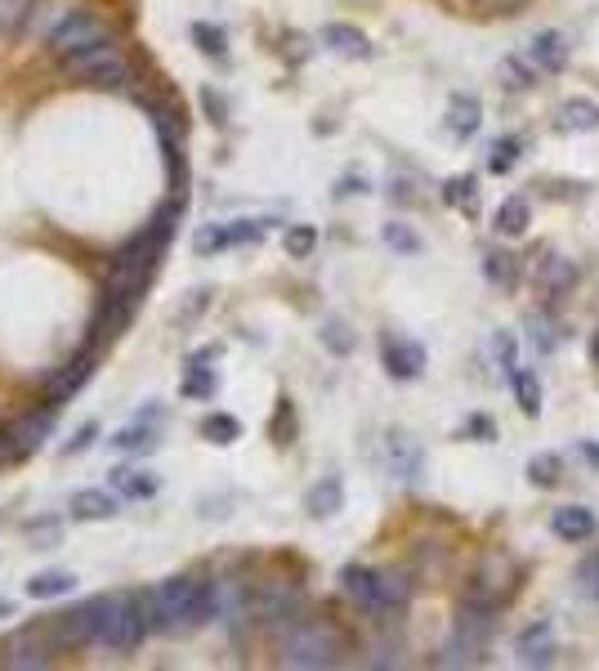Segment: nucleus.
I'll use <instances>...</instances> for the list:
<instances>
[{
	"instance_id": "obj_1",
	"label": "nucleus",
	"mask_w": 599,
	"mask_h": 671,
	"mask_svg": "<svg viewBox=\"0 0 599 671\" xmlns=\"http://www.w3.org/2000/svg\"><path fill=\"white\" fill-rule=\"evenodd\" d=\"M215 618V582L197 578H166L153 595H148V622L162 636H179V631H197Z\"/></svg>"
},
{
	"instance_id": "obj_2",
	"label": "nucleus",
	"mask_w": 599,
	"mask_h": 671,
	"mask_svg": "<svg viewBox=\"0 0 599 671\" xmlns=\"http://www.w3.org/2000/svg\"><path fill=\"white\" fill-rule=\"evenodd\" d=\"M493 618L497 613H483V609H470L461 605V618L447 631V641L438 649V667H479L488 658V645H493Z\"/></svg>"
},
{
	"instance_id": "obj_3",
	"label": "nucleus",
	"mask_w": 599,
	"mask_h": 671,
	"mask_svg": "<svg viewBox=\"0 0 599 671\" xmlns=\"http://www.w3.org/2000/svg\"><path fill=\"white\" fill-rule=\"evenodd\" d=\"M63 67L72 72V77H81L90 86H107V90H117V86H135V63L126 59V50L112 41H99L90 50H77V54H67Z\"/></svg>"
},
{
	"instance_id": "obj_4",
	"label": "nucleus",
	"mask_w": 599,
	"mask_h": 671,
	"mask_svg": "<svg viewBox=\"0 0 599 671\" xmlns=\"http://www.w3.org/2000/svg\"><path fill=\"white\" fill-rule=\"evenodd\" d=\"M335 662H341V641H335L331 626H322V622H300L282 636V667L322 671Z\"/></svg>"
},
{
	"instance_id": "obj_5",
	"label": "nucleus",
	"mask_w": 599,
	"mask_h": 671,
	"mask_svg": "<svg viewBox=\"0 0 599 671\" xmlns=\"http://www.w3.org/2000/svg\"><path fill=\"white\" fill-rule=\"evenodd\" d=\"M148 631H153V622H148V609H139L135 595H122V600L112 595L103 631H99V645L112 649V654H135L143 645Z\"/></svg>"
},
{
	"instance_id": "obj_6",
	"label": "nucleus",
	"mask_w": 599,
	"mask_h": 671,
	"mask_svg": "<svg viewBox=\"0 0 599 671\" xmlns=\"http://www.w3.org/2000/svg\"><path fill=\"white\" fill-rule=\"evenodd\" d=\"M269 233V219H229V224H206L193 233V251L197 255H219L233 246H251Z\"/></svg>"
},
{
	"instance_id": "obj_7",
	"label": "nucleus",
	"mask_w": 599,
	"mask_h": 671,
	"mask_svg": "<svg viewBox=\"0 0 599 671\" xmlns=\"http://www.w3.org/2000/svg\"><path fill=\"white\" fill-rule=\"evenodd\" d=\"M107 36H112V31H107L94 14L72 10V14H63V18L50 27V50H54L59 59H67V54H77V50H90V46L107 41Z\"/></svg>"
},
{
	"instance_id": "obj_8",
	"label": "nucleus",
	"mask_w": 599,
	"mask_h": 671,
	"mask_svg": "<svg viewBox=\"0 0 599 671\" xmlns=\"http://www.w3.org/2000/svg\"><path fill=\"white\" fill-rule=\"evenodd\" d=\"M107 600H112V595H94V600L67 609L54 622L59 641H67V645H99V631H103V618H107Z\"/></svg>"
},
{
	"instance_id": "obj_9",
	"label": "nucleus",
	"mask_w": 599,
	"mask_h": 671,
	"mask_svg": "<svg viewBox=\"0 0 599 671\" xmlns=\"http://www.w3.org/2000/svg\"><path fill=\"white\" fill-rule=\"evenodd\" d=\"M381 461H385V470H390L398 483L421 479V470H425L421 443L411 439L407 430H385V439H381Z\"/></svg>"
},
{
	"instance_id": "obj_10",
	"label": "nucleus",
	"mask_w": 599,
	"mask_h": 671,
	"mask_svg": "<svg viewBox=\"0 0 599 671\" xmlns=\"http://www.w3.org/2000/svg\"><path fill=\"white\" fill-rule=\"evenodd\" d=\"M54 426H59V407L54 403L41 407V413H27V417L10 421L5 430H10V443H14V461L41 453V447L50 443V434H54Z\"/></svg>"
},
{
	"instance_id": "obj_11",
	"label": "nucleus",
	"mask_w": 599,
	"mask_h": 671,
	"mask_svg": "<svg viewBox=\"0 0 599 671\" xmlns=\"http://www.w3.org/2000/svg\"><path fill=\"white\" fill-rule=\"evenodd\" d=\"M381 363L394 381H417L425 371V345L407 336H381Z\"/></svg>"
},
{
	"instance_id": "obj_12",
	"label": "nucleus",
	"mask_w": 599,
	"mask_h": 671,
	"mask_svg": "<svg viewBox=\"0 0 599 671\" xmlns=\"http://www.w3.org/2000/svg\"><path fill=\"white\" fill-rule=\"evenodd\" d=\"M94 363H99V350H94V345L81 350L72 363H63V367L54 371V377H50V385H46V398H50L54 407H63L77 390H86V381L94 377Z\"/></svg>"
},
{
	"instance_id": "obj_13",
	"label": "nucleus",
	"mask_w": 599,
	"mask_h": 671,
	"mask_svg": "<svg viewBox=\"0 0 599 671\" xmlns=\"http://www.w3.org/2000/svg\"><path fill=\"white\" fill-rule=\"evenodd\" d=\"M514 654H519L523 667H550L555 654H559V636H555L550 618H533L528 626H523L519 641H514Z\"/></svg>"
},
{
	"instance_id": "obj_14",
	"label": "nucleus",
	"mask_w": 599,
	"mask_h": 671,
	"mask_svg": "<svg viewBox=\"0 0 599 671\" xmlns=\"http://www.w3.org/2000/svg\"><path fill=\"white\" fill-rule=\"evenodd\" d=\"M50 658H54V641L41 636V631H14L5 641V667L36 671V667H50Z\"/></svg>"
},
{
	"instance_id": "obj_15",
	"label": "nucleus",
	"mask_w": 599,
	"mask_h": 671,
	"mask_svg": "<svg viewBox=\"0 0 599 671\" xmlns=\"http://www.w3.org/2000/svg\"><path fill=\"white\" fill-rule=\"evenodd\" d=\"M341 591L367 613H381V569H367V565H345L341 569Z\"/></svg>"
},
{
	"instance_id": "obj_16",
	"label": "nucleus",
	"mask_w": 599,
	"mask_h": 671,
	"mask_svg": "<svg viewBox=\"0 0 599 671\" xmlns=\"http://www.w3.org/2000/svg\"><path fill=\"white\" fill-rule=\"evenodd\" d=\"M533 278H537L541 295H569V291L577 287V265H573L569 255H559V251H546V255L537 259Z\"/></svg>"
},
{
	"instance_id": "obj_17",
	"label": "nucleus",
	"mask_w": 599,
	"mask_h": 671,
	"mask_svg": "<svg viewBox=\"0 0 599 671\" xmlns=\"http://www.w3.org/2000/svg\"><path fill=\"white\" fill-rule=\"evenodd\" d=\"M107 489L122 502H153L162 493V479L153 470H135V466H117L107 474Z\"/></svg>"
},
{
	"instance_id": "obj_18",
	"label": "nucleus",
	"mask_w": 599,
	"mask_h": 671,
	"mask_svg": "<svg viewBox=\"0 0 599 671\" xmlns=\"http://www.w3.org/2000/svg\"><path fill=\"white\" fill-rule=\"evenodd\" d=\"M523 54L537 63V72H564L569 67V36L559 31V27H546V31L533 36Z\"/></svg>"
},
{
	"instance_id": "obj_19",
	"label": "nucleus",
	"mask_w": 599,
	"mask_h": 671,
	"mask_svg": "<svg viewBox=\"0 0 599 671\" xmlns=\"http://www.w3.org/2000/svg\"><path fill=\"white\" fill-rule=\"evenodd\" d=\"M555 130L559 135H590V130H599V103L582 99V94L564 99L555 107Z\"/></svg>"
},
{
	"instance_id": "obj_20",
	"label": "nucleus",
	"mask_w": 599,
	"mask_h": 671,
	"mask_svg": "<svg viewBox=\"0 0 599 671\" xmlns=\"http://www.w3.org/2000/svg\"><path fill=\"white\" fill-rule=\"evenodd\" d=\"M72 519H86V524H103V519H112L122 510V497L112 493V489H81V493H72L67 502Z\"/></svg>"
},
{
	"instance_id": "obj_21",
	"label": "nucleus",
	"mask_w": 599,
	"mask_h": 671,
	"mask_svg": "<svg viewBox=\"0 0 599 671\" xmlns=\"http://www.w3.org/2000/svg\"><path fill=\"white\" fill-rule=\"evenodd\" d=\"M157 421H162V417H157ZM157 421H153V413H143L135 426L117 430V434H112V453H122V457H143V453H153V447L162 443Z\"/></svg>"
},
{
	"instance_id": "obj_22",
	"label": "nucleus",
	"mask_w": 599,
	"mask_h": 671,
	"mask_svg": "<svg viewBox=\"0 0 599 671\" xmlns=\"http://www.w3.org/2000/svg\"><path fill=\"white\" fill-rule=\"evenodd\" d=\"M322 46L331 50V54H341V59H358V63H367L371 54V41H367V31H358L354 23H327L322 27Z\"/></svg>"
},
{
	"instance_id": "obj_23",
	"label": "nucleus",
	"mask_w": 599,
	"mask_h": 671,
	"mask_svg": "<svg viewBox=\"0 0 599 671\" xmlns=\"http://www.w3.org/2000/svg\"><path fill=\"white\" fill-rule=\"evenodd\" d=\"M215 354H219V350H215V345H206V350H197V354L189 358V371H183V385H179V394H183V398H193V403L215 398L219 381H215V371L206 367Z\"/></svg>"
},
{
	"instance_id": "obj_24",
	"label": "nucleus",
	"mask_w": 599,
	"mask_h": 671,
	"mask_svg": "<svg viewBox=\"0 0 599 671\" xmlns=\"http://www.w3.org/2000/svg\"><path fill=\"white\" fill-rule=\"evenodd\" d=\"M341 506H345V483H341V474H322L314 489L305 493V510H309L314 519L341 515Z\"/></svg>"
},
{
	"instance_id": "obj_25",
	"label": "nucleus",
	"mask_w": 599,
	"mask_h": 671,
	"mask_svg": "<svg viewBox=\"0 0 599 671\" xmlns=\"http://www.w3.org/2000/svg\"><path fill=\"white\" fill-rule=\"evenodd\" d=\"M550 529L564 542H590L599 524H595V510H586V506H559L550 515Z\"/></svg>"
},
{
	"instance_id": "obj_26",
	"label": "nucleus",
	"mask_w": 599,
	"mask_h": 671,
	"mask_svg": "<svg viewBox=\"0 0 599 671\" xmlns=\"http://www.w3.org/2000/svg\"><path fill=\"white\" fill-rule=\"evenodd\" d=\"M537 63L528 59V54H506L501 63H497V81L510 90V94H519V90H533L537 86Z\"/></svg>"
},
{
	"instance_id": "obj_27",
	"label": "nucleus",
	"mask_w": 599,
	"mask_h": 671,
	"mask_svg": "<svg viewBox=\"0 0 599 671\" xmlns=\"http://www.w3.org/2000/svg\"><path fill=\"white\" fill-rule=\"evenodd\" d=\"M479 117H483V107H479V99L474 94H453L447 99V130H453L457 139H470L474 130H479Z\"/></svg>"
},
{
	"instance_id": "obj_28",
	"label": "nucleus",
	"mask_w": 599,
	"mask_h": 671,
	"mask_svg": "<svg viewBox=\"0 0 599 671\" xmlns=\"http://www.w3.org/2000/svg\"><path fill=\"white\" fill-rule=\"evenodd\" d=\"M72 591H77V573H67V569H50V573L27 578L31 600H59V595H72Z\"/></svg>"
},
{
	"instance_id": "obj_29",
	"label": "nucleus",
	"mask_w": 599,
	"mask_h": 671,
	"mask_svg": "<svg viewBox=\"0 0 599 671\" xmlns=\"http://www.w3.org/2000/svg\"><path fill=\"white\" fill-rule=\"evenodd\" d=\"M197 434H202L206 443H215V447H233V443L242 439V421H238L233 413H206L202 426H197Z\"/></svg>"
},
{
	"instance_id": "obj_30",
	"label": "nucleus",
	"mask_w": 599,
	"mask_h": 671,
	"mask_svg": "<svg viewBox=\"0 0 599 671\" xmlns=\"http://www.w3.org/2000/svg\"><path fill=\"white\" fill-rule=\"evenodd\" d=\"M528 219H533V206L514 193V198H506V202L497 206V233H506V238H523Z\"/></svg>"
},
{
	"instance_id": "obj_31",
	"label": "nucleus",
	"mask_w": 599,
	"mask_h": 671,
	"mask_svg": "<svg viewBox=\"0 0 599 671\" xmlns=\"http://www.w3.org/2000/svg\"><path fill=\"white\" fill-rule=\"evenodd\" d=\"M510 385H514V398H519V407H523V417H541V381L533 377V371L514 367V371H510Z\"/></svg>"
},
{
	"instance_id": "obj_32",
	"label": "nucleus",
	"mask_w": 599,
	"mask_h": 671,
	"mask_svg": "<svg viewBox=\"0 0 599 671\" xmlns=\"http://www.w3.org/2000/svg\"><path fill=\"white\" fill-rule=\"evenodd\" d=\"M483 278H488L493 287H501V291H510V287L519 282L514 255H506V251H488V255H483Z\"/></svg>"
},
{
	"instance_id": "obj_33",
	"label": "nucleus",
	"mask_w": 599,
	"mask_h": 671,
	"mask_svg": "<svg viewBox=\"0 0 599 671\" xmlns=\"http://www.w3.org/2000/svg\"><path fill=\"white\" fill-rule=\"evenodd\" d=\"M407 595H411L407 573H398V569H381V613L403 609V605H407Z\"/></svg>"
},
{
	"instance_id": "obj_34",
	"label": "nucleus",
	"mask_w": 599,
	"mask_h": 671,
	"mask_svg": "<svg viewBox=\"0 0 599 671\" xmlns=\"http://www.w3.org/2000/svg\"><path fill=\"white\" fill-rule=\"evenodd\" d=\"M189 36H193V46H197L206 59H224V46H229V36H224V27H215V23L197 18V23L189 27Z\"/></svg>"
},
{
	"instance_id": "obj_35",
	"label": "nucleus",
	"mask_w": 599,
	"mask_h": 671,
	"mask_svg": "<svg viewBox=\"0 0 599 671\" xmlns=\"http://www.w3.org/2000/svg\"><path fill=\"white\" fill-rule=\"evenodd\" d=\"M282 246H286L291 259H309L314 246H318V229H314V224H291L286 238H282Z\"/></svg>"
},
{
	"instance_id": "obj_36",
	"label": "nucleus",
	"mask_w": 599,
	"mask_h": 671,
	"mask_svg": "<svg viewBox=\"0 0 599 671\" xmlns=\"http://www.w3.org/2000/svg\"><path fill=\"white\" fill-rule=\"evenodd\" d=\"M528 474H533L537 489H555V483L564 479V461H559V453H537L528 461Z\"/></svg>"
},
{
	"instance_id": "obj_37",
	"label": "nucleus",
	"mask_w": 599,
	"mask_h": 671,
	"mask_svg": "<svg viewBox=\"0 0 599 671\" xmlns=\"http://www.w3.org/2000/svg\"><path fill=\"white\" fill-rule=\"evenodd\" d=\"M59 537H63V519H31L27 524V542H31V550H50V546H59Z\"/></svg>"
},
{
	"instance_id": "obj_38",
	"label": "nucleus",
	"mask_w": 599,
	"mask_h": 671,
	"mask_svg": "<svg viewBox=\"0 0 599 671\" xmlns=\"http://www.w3.org/2000/svg\"><path fill=\"white\" fill-rule=\"evenodd\" d=\"M443 202L447 206H461L466 215H474V175H457L443 183Z\"/></svg>"
},
{
	"instance_id": "obj_39",
	"label": "nucleus",
	"mask_w": 599,
	"mask_h": 671,
	"mask_svg": "<svg viewBox=\"0 0 599 671\" xmlns=\"http://www.w3.org/2000/svg\"><path fill=\"white\" fill-rule=\"evenodd\" d=\"M322 345H327L331 354H341V358H345V354H354V331H349L345 322L327 318V322H322Z\"/></svg>"
},
{
	"instance_id": "obj_40",
	"label": "nucleus",
	"mask_w": 599,
	"mask_h": 671,
	"mask_svg": "<svg viewBox=\"0 0 599 671\" xmlns=\"http://www.w3.org/2000/svg\"><path fill=\"white\" fill-rule=\"evenodd\" d=\"M528 341H533L541 354H550V350L559 345V331H555V322H550L546 314H528Z\"/></svg>"
},
{
	"instance_id": "obj_41",
	"label": "nucleus",
	"mask_w": 599,
	"mask_h": 671,
	"mask_svg": "<svg viewBox=\"0 0 599 671\" xmlns=\"http://www.w3.org/2000/svg\"><path fill=\"white\" fill-rule=\"evenodd\" d=\"M385 246H394L398 255H417V251H421V238L411 233L407 224H398V219H394V224H385Z\"/></svg>"
},
{
	"instance_id": "obj_42",
	"label": "nucleus",
	"mask_w": 599,
	"mask_h": 671,
	"mask_svg": "<svg viewBox=\"0 0 599 671\" xmlns=\"http://www.w3.org/2000/svg\"><path fill=\"white\" fill-rule=\"evenodd\" d=\"M577 582H582V591L590 595V600L599 605V550H595V555H586L582 565H577Z\"/></svg>"
},
{
	"instance_id": "obj_43",
	"label": "nucleus",
	"mask_w": 599,
	"mask_h": 671,
	"mask_svg": "<svg viewBox=\"0 0 599 671\" xmlns=\"http://www.w3.org/2000/svg\"><path fill=\"white\" fill-rule=\"evenodd\" d=\"M94 439H99V426H94V421H86V426H81L77 434H72V439L63 443V457H77V453H81V447H90Z\"/></svg>"
},
{
	"instance_id": "obj_44",
	"label": "nucleus",
	"mask_w": 599,
	"mask_h": 671,
	"mask_svg": "<svg viewBox=\"0 0 599 671\" xmlns=\"http://www.w3.org/2000/svg\"><path fill=\"white\" fill-rule=\"evenodd\" d=\"M27 5L31 0H0V27H18L27 18Z\"/></svg>"
},
{
	"instance_id": "obj_45",
	"label": "nucleus",
	"mask_w": 599,
	"mask_h": 671,
	"mask_svg": "<svg viewBox=\"0 0 599 671\" xmlns=\"http://www.w3.org/2000/svg\"><path fill=\"white\" fill-rule=\"evenodd\" d=\"M519 148H523L519 139H501L497 143V157H493V170H510V162L519 157Z\"/></svg>"
},
{
	"instance_id": "obj_46",
	"label": "nucleus",
	"mask_w": 599,
	"mask_h": 671,
	"mask_svg": "<svg viewBox=\"0 0 599 671\" xmlns=\"http://www.w3.org/2000/svg\"><path fill=\"white\" fill-rule=\"evenodd\" d=\"M206 305H211V291H197V301H183V305H179V314H175V322L183 327V322H189V318H197V314H202Z\"/></svg>"
},
{
	"instance_id": "obj_47",
	"label": "nucleus",
	"mask_w": 599,
	"mask_h": 671,
	"mask_svg": "<svg viewBox=\"0 0 599 671\" xmlns=\"http://www.w3.org/2000/svg\"><path fill=\"white\" fill-rule=\"evenodd\" d=\"M273 439L278 443H291V403L282 398V407H278V421H273Z\"/></svg>"
},
{
	"instance_id": "obj_48",
	"label": "nucleus",
	"mask_w": 599,
	"mask_h": 671,
	"mask_svg": "<svg viewBox=\"0 0 599 671\" xmlns=\"http://www.w3.org/2000/svg\"><path fill=\"white\" fill-rule=\"evenodd\" d=\"M470 434H479V443H493V434H497V426H493L488 417H470Z\"/></svg>"
},
{
	"instance_id": "obj_49",
	"label": "nucleus",
	"mask_w": 599,
	"mask_h": 671,
	"mask_svg": "<svg viewBox=\"0 0 599 671\" xmlns=\"http://www.w3.org/2000/svg\"><path fill=\"white\" fill-rule=\"evenodd\" d=\"M582 457H586L590 466H599V447H595V443H582Z\"/></svg>"
},
{
	"instance_id": "obj_50",
	"label": "nucleus",
	"mask_w": 599,
	"mask_h": 671,
	"mask_svg": "<svg viewBox=\"0 0 599 671\" xmlns=\"http://www.w3.org/2000/svg\"><path fill=\"white\" fill-rule=\"evenodd\" d=\"M590 363L599 367V331H595V341H590Z\"/></svg>"
},
{
	"instance_id": "obj_51",
	"label": "nucleus",
	"mask_w": 599,
	"mask_h": 671,
	"mask_svg": "<svg viewBox=\"0 0 599 671\" xmlns=\"http://www.w3.org/2000/svg\"><path fill=\"white\" fill-rule=\"evenodd\" d=\"M493 5H506L510 10V5H519V0H493Z\"/></svg>"
}]
</instances>
